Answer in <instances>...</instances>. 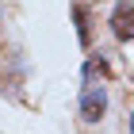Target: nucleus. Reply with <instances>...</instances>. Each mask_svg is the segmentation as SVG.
I'll return each instance as SVG.
<instances>
[{
  "mask_svg": "<svg viewBox=\"0 0 134 134\" xmlns=\"http://www.w3.org/2000/svg\"><path fill=\"white\" fill-rule=\"evenodd\" d=\"M84 77H88V84H92L96 77H100V81H107V77H111V69H107V62H103V58H88V65H84Z\"/></svg>",
  "mask_w": 134,
  "mask_h": 134,
  "instance_id": "obj_4",
  "label": "nucleus"
},
{
  "mask_svg": "<svg viewBox=\"0 0 134 134\" xmlns=\"http://www.w3.org/2000/svg\"><path fill=\"white\" fill-rule=\"evenodd\" d=\"M73 19H77V38H81V46H88V42H92V31H88V8H84V4H73Z\"/></svg>",
  "mask_w": 134,
  "mask_h": 134,
  "instance_id": "obj_3",
  "label": "nucleus"
},
{
  "mask_svg": "<svg viewBox=\"0 0 134 134\" xmlns=\"http://www.w3.org/2000/svg\"><path fill=\"white\" fill-rule=\"evenodd\" d=\"M130 134H134V111H130Z\"/></svg>",
  "mask_w": 134,
  "mask_h": 134,
  "instance_id": "obj_5",
  "label": "nucleus"
},
{
  "mask_svg": "<svg viewBox=\"0 0 134 134\" xmlns=\"http://www.w3.org/2000/svg\"><path fill=\"white\" fill-rule=\"evenodd\" d=\"M107 23H111V35L119 42H134V0H119Z\"/></svg>",
  "mask_w": 134,
  "mask_h": 134,
  "instance_id": "obj_2",
  "label": "nucleus"
},
{
  "mask_svg": "<svg viewBox=\"0 0 134 134\" xmlns=\"http://www.w3.org/2000/svg\"><path fill=\"white\" fill-rule=\"evenodd\" d=\"M103 111H107V92H103V84H88L81 92V103H77V115H81V123H100Z\"/></svg>",
  "mask_w": 134,
  "mask_h": 134,
  "instance_id": "obj_1",
  "label": "nucleus"
}]
</instances>
